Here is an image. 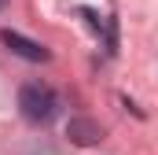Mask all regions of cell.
<instances>
[{"instance_id":"obj_1","label":"cell","mask_w":158,"mask_h":155,"mask_svg":"<svg viewBox=\"0 0 158 155\" xmlns=\"http://www.w3.org/2000/svg\"><path fill=\"white\" fill-rule=\"evenodd\" d=\"M19 111L33 126H48L52 118L59 115V96H55V89H48L40 81H30V85L19 89Z\"/></svg>"},{"instance_id":"obj_2","label":"cell","mask_w":158,"mask_h":155,"mask_svg":"<svg viewBox=\"0 0 158 155\" xmlns=\"http://www.w3.org/2000/svg\"><path fill=\"white\" fill-rule=\"evenodd\" d=\"M0 41H4L7 52H15L19 59H30V63H48V59H52V52H48L44 44L22 37V33H15V30H0Z\"/></svg>"},{"instance_id":"obj_3","label":"cell","mask_w":158,"mask_h":155,"mask_svg":"<svg viewBox=\"0 0 158 155\" xmlns=\"http://www.w3.org/2000/svg\"><path fill=\"white\" fill-rule=\"evenodd\" d=\"M81 15H85V22L103 37L107 44V55H114V48H118V33H114V19H107V15H99V11H92V7H81Z\"/></svg>"},{"instance_id":"obj_4","label":"cell","mask_w":158,"mask_h":155,"mask_svg":"<svg viewBox=\"0 0 158 155\" xmlns=\"http://www.w3.org/2000/svg\"><path fill=\"white\" fill-rule=\"evenodd\" d=\"M66 133H70V140H74V144H96V140L103 137V129H99L92 118H70Z\"/></svg>"},{"instance_id":"obj_5","label":"cell","mask_w":158,"mask_h":155,"mask_svg":"<svg viewBox=\"0 0 158 155\" xmlns=\"http://www.w3.org/2000/svg\"><path fill=\"white\" fill-rule=\"evenodd\" d=\"M4 4H7V0H0V7H4Z\"/></svg>"}]
</instances>
